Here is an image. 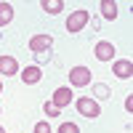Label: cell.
<instances>
[{
	"instance_id": "1",
	"label": "cell",
	"mask_w": 133,
	"mask_h": 133,
	"mask_svg": "<svg viewBox=\"0 0 133 133\" xmlns=\"http://www.w3.org/2000/svg\"><path fill=\"white\" fill-rule=\"evenodd\" d=\"M88 21H91V16H88V11H75V14H69V19H66V29L69 32H80Z\"/></svg>"
},
{
	"instance_id": "5",
	"label": "cell",
	"mask_w": 133,
	"mask_h": 133,
	"mask_svg": "<svg viewBox=\"0 0 133 133\" xmlns=\"http://www.w3.org/2000/svg\"><path fill=\"white\" fill-rule=\"evenodd\" d=\"M40 77H43V69L37 64H32V66H27L24 72H21V80H24L27 85H35V83H40Z\"/></svg>"
},
{
	"instance_id": "11",
	"label": "cell",
	"mask_w": 133,
	"mask_h": 133,
	"mask_svg": "<svg viewBox=\"0 0 133 133\" xmlns=\"http://www.w3.org/2000/svg\"><path fill=\"white\" fill-rule=\"evenodd\" d=\"M14 19V5L11 3H0V27H5Z\"/></svg>"
},
{
	"instance_id": "4",
	"label": "cell",
	"mask_w": 133,
	"mask_h": 133,
	"mask_svg": "<svg viewBox=\"0 0 133 133\" xmlns=\"http://www.w3.org/2000/svg\"><path fill=\"white\" fill-rule=\"evenodd\" d=\"M77 112L83 117H96L98 115V104L93 98H77Z\"/></svg>"
},
{
	"instance_id": "18",
	"label": "cell",
	"mask_w": 133,
	"mask_h": 133,
	"mask_svg": "<svg viewBox=\"0 0 133 133\" xmlns=\"http://www.w3.org/2000/svg\"><path fill=\"white\" fill-rule=\"evenodd\" d=\"M0 91H3V83H0Z\"/></svg>"
},
{
	"instance_id": "17",
	"label": "cell",
	"mask_w": 133,
	"mask_h": 133,
	"mask_svg": "<svg viewBox=\"0 0 133 133\" xmlns=\"http://www.w3.org/2000/svg\"><path fill=\"white\" fill-rule=\"evenodd\" d=\"M0 133H5V130H3V125H0Z\"/></svg>"
},
{
	"instance_id": "13",
	"label": "cell",
	"mask_w": 133,
	"mask_h": 133,
	"mask_svg": "<svg viewBox=\"0 0 133 133\" xmlns=\"http://www.w3.org/2000/svg\"><path fill=\"white\" fill-rule=\"evenodd\" d=\"M43 112H45L48 117H56V115L61 112V109H59L56 104H53V101H48V104H43Z\"/></svg>"
},
{
	"instance_id": "12",
	"label": "cell",
	"mask_w": 133,
	"mask_h": 133,
	"mask_svg": "<svg viewBox=\"0 0 133 133\" xmlns=\"http://www.w3.org/2000/svg\"><path fill=\"white\" fill-rule=\"evenodd\" d=\"M43 11H45V14H59V11L64 8V3H61V0H43Z\"/></svg>"
},
{
	"instance_id": "3",
	"label": "cell",
	"mask_w": 133,
	"mask_h": 133,
	"mask_svg": "<svg viewBox=\"0 0 133 133\" xmlns=\"http://www.w3.org/2000/svg\"><path fill=\"white\" fill-rule=\"evenodd\" d=\"M51 45H53V37L51 35H35V37L29 40V48L35 51V53H45Z\"/></svg>"
},
{
	"instance_id": "6",
	"label": "cell",
	"mask_w": 133,
	"mask_h": 133,
	"mask_svg": "<svg viewBox=\"0 0 133 133\" xmlns=\"http://www.w3.org/2000/svg\"><path fill=\"white\" fill-rule=\"evenodd\" d=\"M115 56V45H112V43H98V45H96V59L98 61H109V59H112Z\"/></svg>"
},
{
	"instance_id": "2",
	"label": "cell",
	"mask_w": 133,
	"mask_h": 133,
	"mask_svg": "<svg viewBox=\"0 0 133 133\" xmlns=\"http://www.w3.org/2000/svg\"><path fill=\"white\" fill-rule=\"evenodd\" d=\"M69 83L77 85V88H85L91 83V69H88V66H75V69H69Z\"/></svg>"
},
{
	"instance_id": "16",
	"label": "cell",
	"mask_w": 133,
	"mask_h": 133,
	"mask_svg": "<svg viewBox=\"0 0 133 133\" xmlns=\"http://www.w3.org/2000/svg\"><path fill=\"white\" fill-rule=\"evenodd\" d=\"M35 133H51V128H48L45 123H37V125H35Z\"/></svg>"
},
{
	"instance_id": "10",
	"label": "cell",
	"mask_w": 133,
	"mask_h": 133,
	"mask_svg": "<svg viewBox=\"0 0 133 133\" xmlns=\"http://www.w3.org/2000/svg\"><path fill=\"white\" fill-rule=\"evenodd\" d=\"M115 75L123 77V80H128V77L133 75V64H130V61H117V64H115Z\"/></svg>"
},
{
	"instance_id": "15",
	"label": "cell",
	"mask_w": 133,
	"mask_h": 133,
	"mask_svg": "<svg viewBox=\"0 0 133 133\" xmlns=\"http://www.w3.org/2000/svg\"><path fill=\"white\" fill-rule=\"evenodd\" d=\"M59 133H80V128H77L75 123H64V125L59 128Z\"/></svg>"
},
{
	"instance_id": "7",
	"label": "cell",
	"mask_w": 133,
	"mask_h": 133,
	"mask_svg": "<svg viewBox=\"0 0 133 133\" xmlns=\"http://www.w3.org/2000/svg\"><path fill=\"white\" fill-rule=\"evenodd\" d=\"M53 104H56L59 109L66 107V104H72V91H69V88H59V91L53 93Z\"/></svg>"
},
{
	"instance_id": "9",
	"label": "cell",
	"mask_w": 133,
	"mask_h": 133,
	"mask_svg": "<svg viewBox=\"0 0 133 133\" xmlns=\"http://www.w3.org/2000/svg\"><path fill=\"white\" fill-rule=\"evenodd\" d=\"M101 16L109 19V21L117 19V3H115V0H104V3H101Z\"/></svg>"
},
{
	"instance_id": "14",
	"label": "cell",
	"mask_w": 133,
	"mask_h": 133,
	"mask_svg": "<svg viewBox=\"0 0 133 133\" xmlns=\"http://www.w3.org/2000/svg\"><path fill=\"white\" fill-rule=\"evenodd\" d=\"M93 91H96V96H98V98H109V93H112V88H109V85H96Z\"/></svg>"
},
{
	"instance_id": "8",
	"label": "cell",
	"mask_w": 133,
	"mask_h": 133,
	"mask_svg": "<svg viewBox=\"0 0 133 133\" xmlns=\"http://www.w3.org/2000/svg\"><path fill=\"white\" fill-rule=\"evenodd\" d=\"M0 72L3 75H16L19 72V64L14 56H0Z\"/></svg>"
}]
</instances>
